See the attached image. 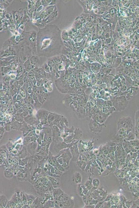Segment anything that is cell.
I'll use <instances>...</instances> for the list:
<instances>
[{
	"label": "cell",
	"instance_id": "cell-1",
	"mask_svg": "<svg viewBox=\"0 0 139 208\" xmlns=\"http://www.w3.org/2000/svg\"><path fill=\"white\" fill-rule=\"evenodd\" d=\"M44 200V197L43 198L36 197L32 204L29 206V208H43L42 203Z\"/></svg>",
	"mask_w": 139,
	"mask_h": 208
},
{
	"label": "cell",
	"instance_id": "cell-2",
	"mask_svg": "<svg viewBox=\"0 0 139 208\" xmlns=\"http://www.w3.org/2000/svg\"><path fill=\"white\" fill-rule=\"evenodd\" d=\"M37 147V144L36 142H32L28 145L27 151L31 154V156L35 155Z\"/></svg>",
	"mask_w": 139,
	"mask_h": 208
},
{
	"label": "cell",
	"instance_id": "cell-3",
	"mask_svg": "<svg viewBox=\"0 0 139 208\" xmlns=\"http://www.w3.org/2000/svg\"><path fill=\"white\" fill-rule=\"evenodd\" d=\"M8 200L5 195H0V208H5Z\"/></svg>",
	"mask_w": 139,
	"mask_h": 208
},
{
	"label": "cell",
	"instance_id": "cell-4",
	"mask_svg": "<svg viewBox=\"0 0 139 208\" xmlns=\"http://www.w3.org/2000/svg\"><path fill=\"white\" fill-rule=\"evenodd\" d=\"M52 193L54 200L64 192L61 189L59 188H53Z\"/></svg>",
	"mask_w": 139,
	"mask_h": 208
},
{
	"label": "cell",
	"instance_id": "cell-5",
	"mask_svg": "<svg viewBox=\"0 0 139 208\" xmlns=\"http://www.w3.org/2000/svg\"><path fill=\"white\" fill-rule=\"evenodd\" d=\"M25 194L27 198L28 205L29 206L33 203V202L36 198V197L32 195L28 194L26 193H25Z\"/></svg>",
	"mask_w": 139,
	"mask_h": 208
},
{
	"label": "cell",
	"instance_id": "cell-6",
	"mask_svg": "<svg viewBox=\"0 0 139 208\" xmlns=\"http://www.w3.org/2000/svg\"><path fill=\"white\" fill-rule=\"evenodd\" d=\"M54 200H48L45 202L43 205V208H54Z\"/></svg>",
	"mask_w": 139,
	"mask_h": 208
},
{
	"label": "cell",
	"instance_id": "cell-7",
	"mask_svg": "<svg viewBox=\"0 0 139 208\" xmlns=\"http://www.w3.org/2000/svg\"><path fill=\"white\" fill-rule=\"evenodd\" d=\"M4 176L6 178L11 179L13 177L14 174L10 170L6 169L4 172Z\"/></svg>",
	"mask_w": 139,
	"mask_h": 208
},
{
	"label": "cell",
	"instance_id": "cell-8",
	"mask_svg": "<svg viewBox=\"0 0 139 208\" xmlns=\"http://www.w3.org/2000/svg\"><path fill=\"white\" fill-rule=\"evenodd\" d=\"M9 153L8 149L5 145H2L0 147V154H8Z\"/></svg>",
	"mask_w": 139,
	"mask_h": 208
},
{
	"label": "cell",
	"instance_id": "cell-9",
	"mask_svg": "<svg viewBox=\"0 0 139 208\" xmlns=\"http://www.w3.org/2000/svg\"><path fill=\"white\" fill-rule=\"evenodd\" d=\"M21 200H22L23 206L24 205L28 204L27 198H26V196L25 195V192H24L23 195L22 199H21Z\"/></svg>",
	"mask_w": 139,
	"mask_h": 208
},
{
	"label": "cell",
	"instance_id": "cell-10",
	"mask_svg": "<svg viewBox=\"0 0 139 208\" xmlns=\"http://www.w3.org/2000/svg\"><path fill=\"white\" fill-rule=\"evenodd\" d=\"M28 159H29V157H26V158H25L22 159V160L23 163L26 165V164H27L28 163Z\"/></svg>",
	"mask_w": 139,
	"mask_h": 208
},
{
	"label": "cell",
	"instance_id": "cell-11",
	"mask_svg": "<svg viewBox=\"0 0 139 208\" xmlns=\"http://www.w3.org/2000/svg\"><path fill=\"white\" fill-rule=\"evenodd\" d=\"M18 163H19V165H20V166H25V164L23 162L22 159H19L18 160Z\"/></svg>",
	"mask_w": 139,
	"mask_h": 208
},
{
	"label": "cell",
	"instance_id": "cell-12",
	"mask_svg": "<svg viewBox=\"0 0 139 208\" xmlns=\"http://www.w3.org/2000/svg\"><path fill=\"white\" fill-rule=\"evenodd\" d=\"M3 159H2V158H1L0 155V167H1V165H2V164H3Z\"/></svg>",
	"mask_w": 139,
	"mask_h": 208
}]
</instances>
